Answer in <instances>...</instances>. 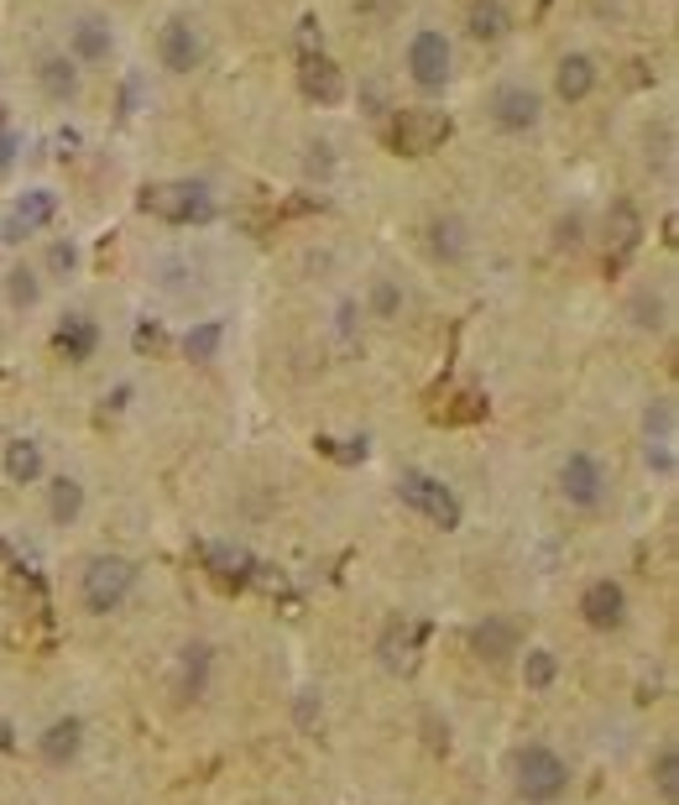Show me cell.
Here are the masks:
<instances>
[{
	"instance_id": "obj_1",
	"label": "cell",
	"mask_w": 679,
	"mask_h": 805,
	"mask_svg": "<svg viewBox=\"0 0 679 805\" xmlns=\"http://www.w3.org/2000/svg\"><path fill=\"white\" fill-rule=\"evenodd\" d=\"M137 204L147 210V215L168 221V225H204V221H215V200H209V189H204V183H147Z\"/></svg>"
},
{
	"instance_id": "obj_2",
	"label": "cell",
	"mask_w": 679,
	"mask_h": 805,
	"mask_svg": "<svg viewBox=\"0 0 679 805\" xmlns=\"http://www.w3.org/2000/svg\"><path fill=\"white\" fill-rule=\"evenodd\" d=\"M570 790V764H564L554 748H522L518 753V795L528 805H554Z\"/></svg>"
},
{
	"instance_id": "obj_3",
	"label": "cell",
	"mask_w": 679,
	"mask_h": 805,
	"mask_svg": "<svg viewBox=\"0 0 679 805\" xmlns=\"http://www.w3.org/2000/svg\"><path fill=\"white\" fill-rule=\"evenodd\" d=\"M137 586V565L120 560V555H95L84 565V607L89 612H116Z\"/></svg>"
},
{
	"instance_id": "obj_4",
	"label": "cell",
	"mask_w": 679,
	"mask_h": 805,
	"mask_svg": "<svg viewBox=\"0 0 679 805\" xmlns=\"http://www.w3.org/2000/svg\"><path fill=\"white\" fill-rule=\"evenodd\" d=\"M450 116L444 110H398V121H392V152L402 158H429V152H440L444 141H450Z\"/></svg>"
},
{
	"instance_id": "obj_5",
	"label": "cell",
	"mask_w": 679,
	"mask_h": 805,
	"mask_svg": "<svg viewBox=\"0 0 679 805\" xmlns=\"http://www.w3.org/2000/svg\"><path fill=\"white\" fill-rule=\"evenodd\" d=\"M398 497L413 507V513H423L434 528H460V497L444 482H434V476H423V471H402Z\"/></svg>"
},
{
	"instance_id": "obj_6",
	"label": "cell",
	"mask_w": 679,
	"mask_h": 805,
	"mask_svg": "<svg viewBox=\"0 0 679 805\" xmlns=\"http://www.w3.org/2000/svg\"><path fill=\"white\" fill-rule=\"evenodd\" d=\"M450 63H455V53H450L444 32H434V26L413 32V42H408V74H413V84H419L423 95H440L444 84H450Z\"/></svg>"
},
{
	"instance_id": "obj_7",
	"label": "cell",
	"mask_w": 679,
	"mask_h": 805,
	"mask_svg": "<svg viewBox=\"0 0 679 805\" xmlns=\"http://www.w3.org/2000/svg\"><path fill=\"white\" fill-rule=\"evenodd\" d=\"M486 110H492V126L507 131V137H522V131H534V126L543 121V100L528 89V84H497L492 100H486Z\"/></svg>"
},
{
	"instance_id": "obj_8",
	"label": "cell",
	"mask_w": 679,
	"mask_h": 805,
	"mask_svg": "<svg viewBox=\"0 0 679 805\" xmlns=\"http://www.w3.org/2000/svg\"><path fill=\"white\" fill-rule=\"evenodd\" d=\"M560 497L570 507H580V513L601 507V497H606V471H601V461L591 450H575V455L560 465Z\"/></svg>"
},
{
	"instance_id": "obj_9",
	"label": "cell",
	"mask_w": 679,
	"mask_h": 805,
	"mask_svg": "<svg viewBox=\"0 0 679 805\" xmlns=\"http://www.w3.org/2000/svg\"><path fill=\"white\" fill-rule=\"evenodd\" d=\"M58 221V194L53 189H32V194H21L11 204V215H6V242H26V236H37L47 225Z\"/></svg>"
},
{
	"instance_id": "obj_10",
	"label": "cell",
	"mask_w": 679,
	"mask_h": 805,
	"mask_svg": "<svg viewBox=\"0 0 679 805\" xmlns=\"http://www.w3.org/2000/svg\"><path fill=\"white\" fill-rule=\"evenodd\" d=\"M643 434H648V465L659 476H675V402L659 398L643 414Z\"/></svg>"
},
{
	"instance_id": "obj_11",
	"label": "cell",
	"mask_w": 679,
	"mask_h": 805,
	"mask_svg": "<svg viewBox=\"0 0 679 805\" xmlns=\"http://www.w3.org/2000/svg\"><path fill=\"white\" fill-rule=\"evenodd\" d=\"M158 53H162V68H168V74H194L200 58H204V42H200V32H194L188 21L173 17L168 26H162Z\"/></svg>"
},
{
	"instance_id": "obj_12",
	"label": "cell",
	"mask_w": 679,
	"mask_h": 805,
	"mask_svg": "<svg viewBox=\"0 0 679 805\" xmlns=\"http://www.w3.org/2000/svg\"><path fill=\"white\" fill-rule=\"evenodd\" d=\"M299 89L309 95V100H320V105H340L345 100V74H340L324 53H309V58L299 63Z\"/></svg>"
},
{
	"instance_id": "obj_13",
	"label": "cell",
	"mask_w": 679,
	"mask_h": 805,
	"mask_svg": "<svg viewBox=\"0 0 679 805\" xmlns=\"http://www.w3.org/2000/svg\"><path fill=\"white\" fill-rule=\"evenodd\" d=\"M580 612H585L591 627H622V618H627V591L617 581H591L585 597H580Z\"/></svg>"
},
{
	"instance_id": "obj_14",
	"label": "cell",
	"mask_w": 679,
	"mask_h": 805,
	"mask_svg": "<svg viewBox=\"0 0 679 805\" xmlns=\"http://www.w3.org/2000/svg\"><path fill=\"white\" fill-rule=\"evenodd\" d=\"M95 345H100V330H95V320H84V314H68V320L53 330V351H58L63 362H89L95 356Z\"/></svg>"
},
{
	"instance_id": "obj_15",
	"label": "cell",
	"mask_w": 679,
	"mask_h": 805,
	"mask_svg": "<svg viewBox=\"0 0 679 805\" xmlns=\"http://www.w3.org/2000/svg\"><path fill=\"white\" fill-rule=\"evenodd\" d=\"M591 89H596V63L585 58V53H564L560 68H554V95L564 105H580Z\"/></svg>"
},
{
	"instance_id": "obj_16",
	"label": "cell",
	"mask_w": 679,
	"mask_h": 805,
	"mask_svg": "<svg viewBox=\"0 0 679 805\" xmlns=\"http://www.w3.org/2000/svg\"><path fill=\"white\" fill-rule=\"evenodd\" d=\"M204 565H209V576L225 586H246L257 576V560H251L246 549H236V544H204Z\"/></svg>"
},
{
	"instance_id": "obj_17",
	"label": "cell",
	"mask_w": 679,
	"mask_h": 805,
	"mask_svg": "<svg viewBox=\"0 0 679 805\" xmlns=\"http://www.w3.org/2000/svg\"><path fill=\"white\" fill-rule=\"evenodd\" d=\"M465 32L476 42H502L513 32V11H507V0H471V11H465Z\"/></svg>"
},
{
	"instance_id": "obj_18",
	"label": "cell",
	"mask_w": 679,
	"mask_h": 805,
	"mask_svg": "<svg viewBox=\"0 0 679 805\" xmlns=\"http://www.w3.org/2000/svg\"><path fill=\"white\" fill-rule=\"evenodd\" d=\"M209 665H215V654L209 644H188L179 654V701H200L204 690H209Z\"/></svg>"
},
{
	"instance_id": "obj_19",
	"label": "cell",
	"mask_w": 679,
	"mask_h": 805,
	"mask_svg": "<svg viewBox=\"0 0 679 805\" xmlns=\"http://www.w3.org/2000/svg\"><path fill=\"white\" fill-rule=\"evenodd\" d=\"M68 47H74V58L79 63H105L110 58V47H116V37H110V26H105L100 17H84V21H74Z\"/></svg>"
},
{
	"instance_id": "obj_20",
	"label": "cell",
	"mask_w": 679,
	"mask_h": 805,
	"mask_svg": "<svg viewBox=\"0 0 679 805\" xmlns=\"http://www.w3.org/2000/svg\"><path fill=\"white\" fill-rule=\"evenodd\" d=\"M471 644H476V654L481 659H507V654H518V627L507 623V618H486V623L471 633Z\"/></svg>"
},
{
	"instance_id": "obj_21",
	"label": "cell",
	"mask_w": 679,
	"mask_h": 805,
	"mask_svg": "<svg viewBox=\"0 0 679 805\" xmlns=\"http://www.w3.org/2000/svg\"><path fill=\"white\" fill-rule=\"evenodd\" d=\"M79 743H84V722L79 717H58V722L42 732V759L63 769L74 753H79Z\"/></svg>"
},
{
	"instance_id": "obj_22",
	"label": "cell",
	"mask_w": 679,
	"mask_h": 805,
	"mask_svg": "<svg viewBox=\"0 0 679 805\" xmlns=\"http://www.w3.org/2000/svg\"><path fill=\"white\" fill-rule=\"evenodd\" d=\"M37 84H42V95H47V100L68 105L74 95H79V68H74V58H42Z\"/></svg>"
},
{
	"instance_id": "obj_23",
	"label": "cell",
	"mask_w": 679,
	"mask_h": 805,
	"mask_svg": "<svg viewBox=\"0 0 679 805\" xmlns=\"http://www.w3.org/2000/svg\"><path fill=\"white\" fill-rule=\"evenodd\" d=\"M6 476L11 482H37L42 476V444H32V440H11L6 444Z\"/></svg>"
},
{
	"instance_id": "obj_24",
	"label": "cell",
	"mask_w": 679,
	"mask_h": 805,
	"mask_svg": "<svg viewBox=\"0 0 679 805\" xmlns=\"http://www.w3.org/2000/svg\"><path fill=\"white\" fill-rule=\"evenodd\" d=\"M429 246H434V257H444V262H460L465 257V225L460 221H434L429 225Z\"/></svg>"
},
{
	"instance_id": "obj_25",
	"label": "cell",
	"mask_w": 679,
	"mask_h": 805,
	"mask_svg": "<svg viewBox=\"0 0 679 805\" xmlns=\"http://www.w3.org/2000/svg\"><path fill=\"white\" fill-rule=\"evenodd\" d=\"M47 507H53V518H58V524H74V518H79V507H84V486L74 482V476H58Z\"/></svg>"
},
{
	"instance_id": "obj_26",
	"label": "cell",
	"mask_w": 679,
	"mask_h": 805,
	"mask_svg": "<svg viewBox=\"0 0 679 805\" xmlns=\"http://www.w3.org/2000/svg\"><path fill=\"white\" fill-rule=\"evenodd\" d=\"M183 351H188V362H215V351H220V324L215 320L194 324V330L183 335Z\"/></svg>"
},
{
	"instance_id": "obj_27",
	"label": "cell",
	"mask_w": 679,
	"mask_h": 805,
	"mask_svg": "<svg viewBox=\"0 0 679 805\" xmlns=\"http://www.w3.org/2000/svg\"><path fill=\"white\" fill-rule=\"evenodd\" d=\"M654 785H659V795L669 805L679 801V753H675V743L659 748V759H654Z\"/></svg>"
},
{
	"instance_id": "obj_28",
	"label": "cell",
	"mask_w": 679,
	"mask_h": 805,
	"mask_svg": "<svg viewBox=\"0 0 679 805\" xmlns=\"http://www.w3.org/2000/svg\"><path fill=\"white\" fill-rule=\"evenodd\" d=\"M554 675H560V665H554V654H549V648H534V654L522 659V680H528V690H549Z\"/></svg>"
},
{
	"instance_id": "obj_29",
	"label": "cell",
	"mask_w": 679,
	"mask_h": 805,
	"mask_svg": "<svg viewBox=\"0 0 679 805\" xmlns=\"http://www.w3.org/2000/svg\"><path fill=\"white\" fill-rule=\"evenodd\" d=\"M413 638H419V627L392 623V633L381 638V659H387V669H408V648H413Z\"/></svg>"
},
{
	"instance_id": "obj_30",
	"label": "cell",
	"mask_w": 679,
	"mask_h": 805,
	"mask_svg": "<svg viewBox=\"0 0 679 805\" xmlns=\"http://www.w3.org/2000/svg\"><path fill=\"white\" fill-rule=\"evenodd\" d=\"M6 293H11V303H17V309H32V303H37V272H32V267H17V272H11V278H6Z\"/></svg>"
},
{
	"instance_id": "obj_31",
	"label": "cell",
	"mask_w": 679,
	"mask_h": 805,
	"mask_svg": "<svg viewBox=\"0 0 679 805\" xmlns=\"http://www.w3.org/2000/svg\"><path fill=\"white\" fill-rule=\"evenodd\" d=\"M638 215H633V204H617L612 210V236H617V251H633L638 246Z\"/></svg>"
},
{
	"instance_id": "obj_32",
	"label": "cell",
	"mask_w": 679,
	"mask_h": 805,
	"mask_svg": "<svg viewBox=\"0 0 679 805\" xmlns=\"http://www.w3.org/2000/svg\"><path fill=\"white\" fill-rule=\"evenodd\" d=\"M402 309V293H398V282H387L381 278L377 288H371V314H377V320H392V314H398Z\"/></svg>"
},
{
	"instance_id": "obj_33",
	"label": "cell",
	"mask_w": 679,
	"mask_h": 805,
	"mask_svg": "<svg viewBox=\"0 0 679 805\" xmlns=\"http://www.w3.org/2000/svg\"><path fill=\"white\" fill-rule=\"evenodd\" d=\"M633 314H638L643 330H659V324H664V303L654 299V293H638V299H633Z\"/></svg>"
},
{
	"instance_id": "obj_34",
	"label": "cell",
	"mask_w": 679,
	"mask_h": 805,
	"mask_svg": "<svg viewBox=\"0 0 679 805\" xmlns=\"http://www.w3.org/2000/svg\"><path fill=\"white\" fill-rule=\"evenodd\" d=\"M47 267H53V272H74V267H79V251H74V242H53V251H47Z\"/></svg>"
},
{
	"instance_id": "obj_35",
	"label": "cell",
	"mask_w": 679,
	"mask_h": 805,
	"mask_svg": "<svg viewBox=\"0 0 679 805\" xmlns=\"http://www.w3.org/2000/svg\"><path fill=\"white\" fill-rule=\"evenodd\" d=\"M299 47H303V58H309V53H320V21H314V17L299 21Z\"/></svg>"
},
{
	"instance_id": "obj_36",
	"label": "cell",
	"mask_w": 679,
	"mask_h": 805,
	"mask_svg": "<svg viewBox=\"0 0 679 805\" xmlns=\"http://www.w3.org/2000/svg\"><path fill=\"white\" fill-rule=\"evenodd\" d=\"M560 246H570V251H575V246H580V215H570V221H560Z\"/></svg>"
},
{
	"instance_id": "obj_37",
	"label": "cell",
	"mask_w": 679,
	"mask_h": 805,
	"mask_svg": "<svg viewBox=\"0 0 679 805\" xmlns=\"http://www.w3.org/2000/svg\"><path fill=\"white\" fill-rule=\"evenodd\" d=\"M11 162H17V137H11V131H0V173H6Z\"/></svg>"
},
{
	"instance_id": "obj_38",
	"label": "cell",
	"mask_w": 679,
	"mask_h": 805,
	"mask_svg": "<svg viewBox=\"0 0 679 805\" xmlns=\"http://www.w3.org/2000/svg\"><path fill=\"white\" fill-rule=\"evenodd\" d=\"M158 341H162L158 324H141V330H137V351H147V345H158Z\"/></svg>"
},
{
	"instance_id": "obj_39",
	"label": "cell",
	"mask_w": 679,
	"mask_h": 805,
	"mask_svg": "<svg viewBox=\"0 0 679 805\" xmlns=\"http://www.w3.org/2000/svg\"><path fill=\"white\" fill-rule=\"evenodd\" d=\"M6 555H11V549H6V539H0V560H6Z\"/></svg>"
}]
</instances>
